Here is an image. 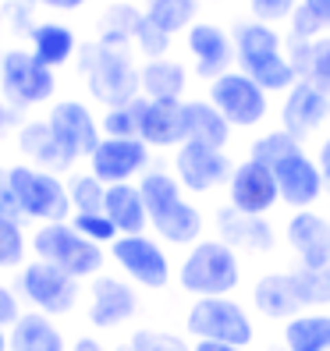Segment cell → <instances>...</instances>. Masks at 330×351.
Returning <instances> with one entry per match:
<instances>
[{
	"instance_id": "6da1fadb",
	"label": "cell",
	"mask_w": 330,
	"mask_h": 351,
	"mask_svg": "<svg viewBox=\"0 0 330 351\" xmlns=\"http://www.w3.org/2000/svg\"><path fill=\"white\" fill-rule=\"evenodd\" d=\"M235 64L266 93H287L298 82L292 60H287V39L277 32V25L266 22H238L235 25Z\"/></svg>"
},
{
	"instance_id": "7a4b0ae2",
	"label": "cell",
	"mask_w": 330,
	"mask_h": 351,
	"mask_svg": "<svg viewBox=\"0 0 330 351\" xmlns=\"http://www.w3.org/2000/svg\"><path fill=\"white\" fill-rule=\"evenodd\" d=\"M78 71L86 78V89L103 107H125L142 96L139 64L132 60V47H110V43H86L78 47Z\"/></svg>"
},
{
	"instance_id": "3957f363",
	"label": "cell",
	"mask_w": 330,
	"mask_h": 351,
	"mask_svg": "<svg viewBox=\"0 0 330 351\" xmlns=\"http://www.w3.org/2000/svg\"><path fill=\"white\" fill-rule=\"evenodd\" d=\"M178 287L192 298H220L241 287V256L220 238H202L178 266Z\"/></svg>"
},
{
	"instance_id": "277c9868",
	"label": "cell",
	"mask_w": 330,
	"mask_h": 351,
	"mask_svg": "<svg viewBox=\"0 0 330 351\" xmlns=\"http://www.w3.org/2000/svg\"><path fill=\"white\" fill-rule=\"evenodd\" d=\"M29 252L32 259L60 266L75 280H93L103 274V245L82 238L71 227V220L36 223V231L29 234Z\"/></svg>"
},
{
	"instance_id": "5b68a950",
	"label": "cell",
	"mask_w": 330,
	"mask_h": 351,
	"mask_svg": "<svg viewBox=\"0 0 330 351\" xmlns=\"http://www.w3.org/2000/svg\"><path fill=\"white\" fill-rule=\"evenodd\" d=\"M185 334L192 341H220V344L252 348L256 344V319L231 295L196 298L189 305V313H185Z\"/></svg>"
},
{
	"instance_id": "8992f818",
	"label": "cell",
	"mask_w": 330,
	"mask_h": 351,
	"mask_svg": "<svg viewBox=\"0 0 330 351\" xmlns=\"http://www.w3.org/2000/svg\"><path fill=\"white\" fill-rule=\"evenodd\" d=\"M11 184H14V195H18L22 220H36V223L71 220L68 181L60 174L39 171L32 163H11Z\"/></svg>"
},
{
	"instance_id": "52a82bcc",
	"label": "cell",
	"mask_w": 330,
	"mask_h": 351,
	"mask_svg": "<svg viewBox=\"0 0 330 351\" xmlns=\"http://www.w3.org/2000/svg\"><path fill=\"white\" fill-rule=\"evenodd\" d=\"M57 93V71L47 68L29 47H11L0 60V96L18 110H32L50 103Z\"/></svg>"
},
{
	"instance_id": "ba28073f",
	"label": "cell",
	"mask_w": 330,
	"mask_h": 351,
	"mask_svg": "<svg viewBox=\"0 0 330 351\" xmlns=\"http://www.w3.org/2000/svg\"><path fill=\"white\" fill-rule=\"evenodd\" d=\"M18 295H22L36 313L47 316H68L78 308L82 298V280H75L71 274H64L60 266L43 263V259H29L18 270Z\"/></svg>"
},
{
	"instance_id": "9c48e42d",
	"label": "cell",
	"mask_w": 330,
	"mask_h": 351,
	"mask_svg": "<svg viewBox=\"0 0 330 351\" xmlns=\"http://www.w3.org/2000/svg\"><path fill=\"white\" fill-rule=\"evenodd\" d=\"M206 99L228 117L231 128H259L266 114H270V93L259 82H252L245 71H235V68L210 82Z\"/></svg>"
},
{
	"instance_id": "30bf717a",
	"label": "cell",
	"mask_w": 330,
	"mask_h": 351,
	"mask_svg": "<svg viewBox=\"0 0 330 351\" xmlns=\"http://www.w3.org/2000/svg\"><path fill=\"white\" fill-rule=\"evenodd\" d=\"M110 259L135 287H146V291H163L174 277L171 256L153 234H121L110 245Z\"/></svg>"
},
{
	"instance_id": "8fae6325",
	"label": "cell",
	"mask_w": 330,
	"mask_h": 351,
	"mask_svg": "<svg viewBox=\"0 0 330 351\" xmlns=\"http://www.w3.org/2000/svg\"><path fill=\"white\" fill-rule=\"evenodd\" d=\"M235 171V163L228 156V149H217V146H206V142H181L174 149V178L181 181L185 192L192 195H206L228 184Z\"/></svg>"
},
{
	"instance_id": "7c38bea8",
	"label": "cell",
	"mask_w": 330,
	"mask_h": 351,
	"mask_svg": "<svg viewBox=\"0 0 330 351\" xmlns=\"http://www.w3.org/2000/svg\"><path fill=\"white\" fill-rule=\"evenodd\" d=\"M139 316V291L128 277L99 274L89 280L86 319L93 330H121Z\"/></svg>"
},
{
	"instance_id": "4fadbf2b",
	"label": "cell",
	"mask_w": 330,
	"mask_h": 351,
	"mask_svg": "<svg viewBox=\"0 0 330 351\" xmlns=\"http://www.w3.org/2000/svg\"><path fill=\"white\" fill-rule=\"evenodd\" d=\"M270 171L277 178V192H281V202L287 210H313L327 192L320 163H316V156L305 153V146H298L295 153L277 160Z\"/></svg>"
},
{
	"instance_id": "5bb4252c",
	"label": "cell",
	"mask_w": 330,
	"mask_h": 351,
	"mask_svg": "<svg viewBox=\"0 0 330 351\" xmlns=\"http://www.w3.org/2000/svg\"><path fill=\"white\" fill-rule=\"evenodd\" d=\"M153 149L142 138H99V146L89 153V171L103 184H125L150 171Z\"/></svg>"
},
{
	"instance_id": "9a60e30c",
	"label": "cell",
	"mask_w": 330,
	"mask_h": 351,
	"mask_svg": "<svg viewBox=\"0 0 330 351\" xmlns=\"http://www.w3.org/2000/svg\"><path fill=\"white\" fill-rule=\"evenodd\" d=\"M281 202L277 192V178L266 163L245 156L241 163H235V171L228 178V206H235L238 213H252V217H266Z\"/></svg>"
},
{
	"instance_id": "2e32d148",
	"label": "cell",
	"mask_w": 330,
	"mask_h": 351,
	"mask_svg": "<svg viewBox=\"0 0 330 351\" xmlns=\"http://www.w3.org/2000/svg\"><path fill=\"white\" fill-rule=\"evenodd\" d=\"M47 125L54 128V135L64 142V149L75 160H89V153L99 146V138H103L96 114L89 110V103H82V99H57V103H50Z\"/></svg>"
},
{
	"instance_id": "e0dca14e",
	"label": "cell",
	"mask_w": 330,
	"mask_h": 351,
	"mask_svg": "<svg viewBox=\"0 0 330 351\" xmlns=\"http://www.w3.org/2000/svg\"><path fill=\"white\" fill-rule=\"evenodd\" d=\"M327 121H330V93H323L316 82L298 78L295 86L284 93L281 128L287 135H295L298 142H305L309 135H316Z\"/></svg>"
},
{
	"instance_id": "ac0fdd59",
	"label": "cell",
	"mask_w": 330,
	"mask_h": 351,
	"mask_svg": "<svg viewBox=\"0 0 330 351\" xmlns=\"http://www.w3.org/2000/svg\"><path fill=\"white\" fill-rule=\"evenodd\" d=\"M185 47L192 53V68L199 78L213 82L235 68V36L217 22H196L185 32Z\"/></svg>"
},
{
	"instance_id": "d6986e66",
	"label": "cell",
	"mask_w": 330,
	"mask_h": 351,
	"mask_svg": "<svg viewBox=\"0 0 330 351\" xmlns=\"http://www.w3.org/2000/svg\"><path fill=\"white\" fill-rule=\"evenodd\" d=\"M284 241L298 266H330V220L316 210H292L284 223Z\"/></svg>"
},
{
	"instance_id": "ffe728a7",
	"label": "cell",
	"mask_w": 330,
	"mask_h": 351,
	"mask_svg": "<svg viewBox=\"0 0 330 351\" xmlns=\"http://www.w3.org/2000/svg\"><path fill=\"white\" fill-rule=\"evenodd\" d=\"M139 138L146 142L150 149H178L181 142H189L185 99H146L142 96Z\"/></svg>"
},
{
	"instance_id": "44dd1931",
	"label": "cell",
	"mask_w": 330,
	"mask_h": 351,
	"mask_svg": "<svg viewBox=\"0 0 330 351\" xmlns=\"http://www.w3.org/2000/svg\"><path fill=\"white\" fill-rule=\"evenodd\" d=\"M217 238L228 241L241 256H270L277 249V231L266 217L238 213L235 206H220L217 210Z\"/></svg>"
},
{
	"instance_id": "7402d4cb",
	"label": "cell",
	"mask_w": 330,
	"mask_h": 351,
	"mask_svg": "<svg viewBox=\"0 0 330 351\" xmlns=\"http://www.w3.org/2000/svg\"><path fill=\"white\" fill-rule=\"evenodd\" d=\"M18 149H22V156H25V163H32V167H39V171H50V174H71L75 171V156L64 149V142H60L57 135H54V128L47 125V117L43 121H25L22 128H18Z\"/></svg>"
},
{
	"instance_id": "603a6c76",
	"label": "cell",
	"mask_w": 330,
	"mask_h": 351,
	"mask_svg": "<svg viewBox=\"0 0 330 351\" xmlns=\"http://www.w3.org/2000/svg\"><path fill=\"white\" fill-rule=\"evenodd\" d=\"M252 308H256L263 319H270V323H287L292 316L305 313L302 302H298V291H295L292 270H270V274H263L252 284Z\"/></svg>"
},
{
	"instance_id": "cb8c5ba5",
	"label": "cell",
	"mask_w": 330,
	"mask_h": 351,
	"mask_svg": "<svg viewBox=\"0 0 330 351\" xmlns=\"http://www.w3.org/2000/svg\"><path fill=\"white\" fill-rule=\"evenodd\" d=\"M150 227L160 241L167 245H178V249H192L196 241H202V231H206V217L196 202L189 199H178L174 206H167L163 213L150 217Z\"/></svg>"
},
{
	"instance_id": "d4e9b609",
	"label": "cell",
	"mask_w": 330,
	"mask_h": 351,
	"mask_svg": "<svg viewBox=\"0 0 330 351\" xmlns=\"http://www.w3.org/2000/svg\"><path fill=\"white\" fill-rule=\"evenodd\" d=\"M8 351H68V337L54 323V316L29 308L8 330Z\"/></svg>"
},
{
	"instance_id": "484cf974",
	"label": "cell",
	"mask_w": 330,
	"mask_h": 351,
	"mask_svg": "<svg viewBox=\"0 0 330 351\" xmlns=\"http://www.w3.org/2000/svg\"><path fill=\"white\" fill-rule=\"evenodd\" d=\"M78 36L64 22H32L29 29V50L43 60L47 68H64L78 57Z\"/></svg>"
},
{
	"instance_id": "4316f807",
	"label": "cell",
	"mask_w": 330,
	"mask_h": 351,
	"mask_svg": "<svg viewBox=\"0 0 330 351\" xmlns=\"http://www.w3.org/2000/svg\"><path fill=\"white\" fill-rule=\"evenodd\" d=\"M103 213L114 220V227L121 234H146L150 231V210L142 199L139 184L125 181V184H107V202Z\"/></svg>"
},
{
	"instance_id": "83f0119b",
	"label": "cell",
	"mask_w": 330,
	"mask_h": 351,
	"mask_svg": "<svg viewBox=\"0 0 330 351\" xmlns=\"http://www.w3.org/2000/svg\"><path fill=\"white\" fill-rule=\"evenodd\" d=\"M142 96L146 99H185L189 89V71L174 57H153L139 68Z\"/></svg>"
},
{
	"instance_id": "f1b7e54d",
	"label": "cell",
	"mask_w": 330,
	"mask_h": 351,
	"mask_svg": "<svg viewBox=\"0 0 330 351\" xmlns=\"http://www.w3.org/2000/svg\"><path fill=\"white\" fill-rule=\"evenodd\" d=\"M287 60L298 78L316 82L323 93H330V32L320 39H287Z\"/></svg>"
},
{
	"instance_id": "f546056e",
	"label": "cell",
	"mask_w": 330,
	"mask_h": 351,
	"mask_svg": "<svg viewBox=\"0 0 330 351\" xmlns=\"http://www.w3.org/2000/svg\"><path fill=\"white\" fill-rule=\"evenodd\" d=\"M284 351H330V313H298L281 330Z\"/></svg>"
},
{
	"instance_id": "4dcf8cb0",
	"label": "cell",
	"mask_w": 330,
	"mask_h": 351,
	"mask_svg": "<svg viewBox=\"0 0 330 351\" xmlns=\"http://www.w3.org/2000/svg\"><path fill=\"white\" fill-rule=\"evenodd\" d=\"M185 117H189V138L192 142H206V146L228 149L231 142V125L210 99H185Z\"/></svg>"
},
{
	"instance_id": "1f68e13d",
	"label": "cell",
	"mask_w": 330,
	"mask_h": 351,
	"mask_svg": "<svg viewBox=\"0 0 330 351\" xmlns=\"http://www.w3.org/2000/svg\"><path fill=\"white\" fill-rule=\"evenodd\" d=\"M142 14L167 36H178L189 32V25H196L199 0H142Z\"/></svg>"
},
{
	"instance_id": "d6a6232c",
	"label": "cell",
	"mask_w": 330,
	"mask_h": 351,
	"mask_svg": "<svg viewBox=\"0 0 330 351\" xmlns=\"http://www.w3.org/2000/svg\"><path fill=\"white\" fill-rule=\"evenodd\" d=\"M135 184H139L142 199H146L150 217L163 213L167 206H174L178 199H185V189H181V181L174 178V171H163V167H150Z\"/></svg>"
},
{
	"instance_id": "836d02e7",
	"label": "cell",
	"mask_w": 330,
	"mask_h": 351,
	"mask_svg": "<svg viewBox=\"0 0 330 351\" xmlns=\"http://www.w3.org/2000/svg\"><path fill=\"white\" fill-rule=\"evenodd\" d=\"M142 14L135 4H110L99 18V43H110V47H132L135 29L142 25Z\"/></svg>"
},
{
	"instance_id": "e575fe53",
	"label": "cell",
	"mask_w": 330,
	"mask_h": 351,
	"mask_svg": "<svg viewBox=\"0 0 330 351\" xmlns=\"http://www.w3.org/2000/svg\"><path fill=\"white\" fill-rule=\"evenodd\" d=\"M292 280L302 308H330V266H292Z\"/></svg>"
},
{
	"instance_id": "d590c367",
	"label": "cell",
	"mask_w": 330,
	"mask_h": 351,
	"mask_svg": "<svg viewBox=\"0 0 330 351\" xmlns=\"http://www.w3.org/2000/svg\"><path fill=\"white\" fill-rule=\"evenodd\" d=\"M68 195H71V213H103L107 184L93 171H75L68 174Z\"/></svg>"
},
{
	"instance_id": "8d00e7d4",
	"label": "cell",
	"mask_w": 330,
	"mask_h": 351,
	"mask_svg": "<svg viewBox=\"0 0 330 351\" xmlns=\"http://www.w3.org/2000/svg\"><path fill=\"white\" fill-rule=\"evenodd\" d=\"M29 238L22 231V220L0 217V270H22L29 263Z\"/></svg>"
},
{
	"instance_id": "74e56055",
	"label": "cell",
	"mask_w": 330,
	"mask_h": 351,
	"mask_svg": "<svg viewBox=\"0 0 330 351\" xmlns=\"http://www.w3.org/2000/svg\"><path fill=\"white\" fill-rule=\"evenodd\" d=\"M139 117H142V96L125 103V107H107L99 132L107 138H139Z\"/></svg>"
},
{
	"instance_id": "f35d334b",
	"label": "cell",
	"mask_w": 330,
	"mask_h": 351,
	"mask_svg": "<svg viewBox=\"0 0 330 351\" xmlns=\"http://www.w3.org/2000/svg\"><path fill=\"white\" fill-rule=\"evenodd\" d=\"M302 146V142L295 135H287L284 128H274V132H263L259 138H252V146H249V156L266 163V167H274L277 160H284L287 153H295Z\"/></svg>"
},
{
	"instance_id": "ab89813d",
	"label": "cell",
	"mask_w": 330,
	"mask_h": 351,
	"mask_svg": "<svg viewBox=\"0 0 330 351\" xmlns=\"http://www.w3.org/2000/svg\"><path fill=\"white\" fill-rule=\"evenodd\" d=\"M128 351H192V344L174 330H160V326H139L128 337Z\"/></svg>"
},
{
	"instance_id": "60d3db41",
	"label": "cell",
	"mask_w": 330,
	"mask_h": 351,
	"mask_svg": "<svg viewBox=\"0 0 330 351\" xmlns=\"http://www.w3.org/2000/svg\"><path fill=\"white\" fill-rule=\"evenodd\" d=\"M71 227L82 238H89L96 245H107V249L121 238V231L114 227V220L107 213H71Z\"/></svg>"
},
{
	"instance_id": "b9f144b4",
	"label": "cell",
	"mask_w": 330,
	"mask_h": 351,
	"mask_svg": "<svg viewBox=\"0 0 330 351\" xmlns=\"http://www.w3.org/2000/svg\"><path fill=\"white\" fill-rule=\"evenodd\" d=\"M171 39L174 36H167L163 29H156L150 18H142V25L135 29V39H132V47L146 57V60H153V57H167V50H171Z\"/></svg>"
},
{
	"instance_id": "7bdbcfd3",
	"label": "cell",
	"mask_w": 330,
	"mask_h": 351,
	"mask_svg": "<svg viewBox=\"0 0 330 351\" xmlns=\"http://www.w3.org/2000/svg\"><path fill=\"white\" fill-rule=\"evenodd\" d=\"M295 8H298V0H249L252 18H256V22H266V25L287 22Z\"/></svg>"
},
{
	"instance_id": "ee69618b",
	"label": "cell",
	"mask_w": 330,
	"mask_h": 351,
	"mask_svg": "<svg viewBox=\"0 0 330 351\" xmlns=\"http://www.w3.org/2000/svg\"><path fill=\"white\" fill-rule=\"evenodd\" d=\"M22 313H25V308H22V295H18L14 287L0 284V326H8V330H11Z\"/></svg>"
},
{
	"instance_id": "f6af8a7d",
	"label": "cell",
	"mask_w": 330,
	"mask_h": 351,
	"mask_svg": "<svg viewBox=\"0 0 330 351\" xmlns=\"http://www.w3.org/2000/svg\"><path fill=\"white\" fill-rule=\"evenodd\" d=\"M0 217L22 220V210H18V195L11 184V167H0Z\"/></svg>"
},
{
	"instance_id": "bcb514c9",
	"label": "cell",
	"mask_w": 330,
	"mask_h": 351,
	"mask_svg": "<svg viewBox=\"0 0 330 351\" xmlns=\"http://www.w3.org/2000/svg\"><path fill=\"white\" fill-rule=\"evenodd\" d=\"M22 125H25V114L18 110V107H11V103L0 96V142L18 135V128H22Z\"/></svg>"
},
{
	"instance_id": "7dc6e473",
	"label": "cell",
	"mask_w": 330,
	"mask_h": 351,
	"mask_svg": "<svg viewBox=\"0 0 330 351\" xmlns=\"http://www.w3.org/2000/svg\"><path fill=\"white\" fill-rule=\"evenodd\" d=\"M29 4L47 8V11H78V8H86L89 0H29Z\"/></svg>"
},
{
	"instance_id": "c3c4849f",
	"label": "cell",
	"mask_w": 330,
	"mask_h": 351,
	"mask_svg": "<svg viewBox=\"0 0 330 351\" xmlns=\"http://www.w3.org/2000/svg\"><path fill=\"white\" fill-rule=\"evenodd\" d=\"M316 163H320V174H323V184H327V192H330V135L320 142V149H316Z\"/></svg>"
},
{
	"instance_id": "681fc988",
	"label": "cell",
	"mask_w": 330,
	"mask_h": 351,
	"mask_svg": "<svg viewBox=\"0 0 330 351\" xmlns=\"http://www.w3.org/2000/svg\"><path fill=\"white\" fill-rule=\"evenodd\" d=\"M298 4H302L309 14H316L320 22L330 29V0H298Z\"/></svg>"
},
{
	"instance_id": "f907efd6",
	"label": "cell",
	"mask_w": 330,
	"mask_h": 351,
	"mask_svg": "<svg viewBox=\"0 0 330 351\" xmlns=\"http://www.w3.org/2000/svg\"><path fill=\"white\" fill-rule=\"evenodd\" d=\"M68 351H110V348L103 344L99 337H93V334H78V337H75V344H71Z\"/></svg>"
},
{
	"instance_id": "816d5d0a",
	"label": "cell",
	"mask_w": 330,
	"mask_h": 351,
	"mask_svg": "<svg viewBox=\"0 0 330 351\" xmlns=\"http://www.w3.org/2000/svg\"><path fill=\"white\" fill-rule=\"evenodd\" d=\"M192 351H249L238 344H220V341H192Z\"/></svg>"
},
{
	"instance_id": "f5cc1de1",
	"label": "cell",
	"mask_w": 330,
	"mask_h": 351,
	"mask_svg": "<svg viewBox=\"0 0 330 351\" xmlns=\"http://www.w3.org/2000/svg\"><path fill=\"white\" fill-rule=\"evenodd\" d=\"M0 351H8V326H0Z\"/></svg>"
},
{
	"instance_id": "db71d44e",
	"label": "cell",
	"mask_w": 330,
	"mask_h": 351,
	"mask_svg": "<svg viewBox=\"0 0 330 351\" xmlns=\"http://www.w3.org/2000/svg\"><path fill=\"white\" fill-rule=\"evenodd\" d=\"M0 25H4V4H0Z\"/></svg>"
},
{
	"instance_id": "11a10c76",
	"label": "cell",
	"mask_w": 330,
	"mask_h": 351,
	"mask_svg": "<svg viewBox=\"0 0 330 351\" xmlns=\"http://www.w3.org/2000/svg\"><path fill=\"white\" fill-rule=\"evenodd\" d=\"M0 60H4V43H0Z\"/></svg>"
}]
</instances>
